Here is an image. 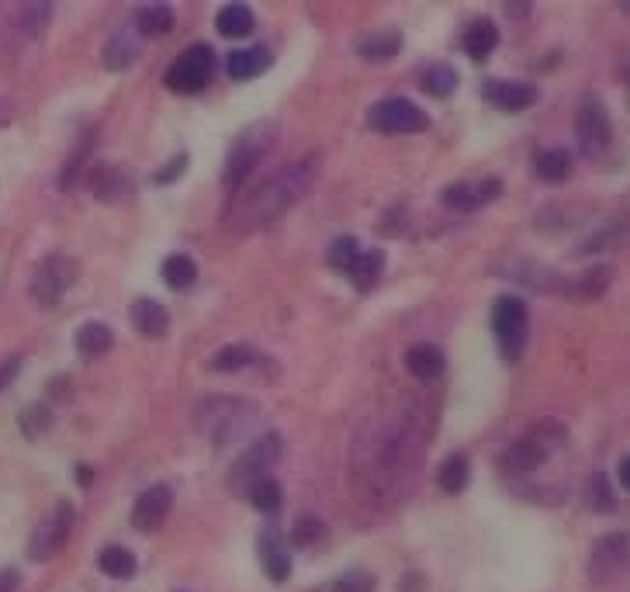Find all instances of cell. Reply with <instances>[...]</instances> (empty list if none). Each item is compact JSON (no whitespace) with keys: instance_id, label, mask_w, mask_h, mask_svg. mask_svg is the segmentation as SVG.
<instances>
[{"instance_id":"cell-29","label":"cell","mask_w":630,"mask_h":592,"mask_svg":"<svg viewBox=\"0 0 630 592\" xmlns=\"http://www.w3.org/2000/svg\"><path fill=\"white\" fill-rule=\"evenodd\" d=\"M419 87H423L426 94H433V97L454 94V87H457V70H454V66H447V63L426 66V70H423V80H419Z\"/></svg>"},{"instance_id":"cell-39","label":"cell","mask_w":630,"mask_h":592,"mask_svg":"<svg viewBox=\"0 0 630 592\" xmlns=\"http://www.w3.org/2000/svg\"><path fill=\"white\" fill-rule=\"evenodd\" d=\"M319 534H322L319 523H315V520H302V523H298V530H295V544L312 547L315 541H319Z\"/></svg>"},{"instance_id":"cell-28","label":"cell","mask_w":630,"mask_h":592,"mask_svg":"<svg viewBox=\"0 0 630 592\" xmlns=\"http://www.w3.org/2000/svg\"><path fill=\"white\" fill-rule=\"evenodd\" d=\"M163 281H167V288H174V291L191 288V284L198 281V264H194L187 253H174V257L163 260Z\"/></svg>"},{"instance_id":"cell-38","label":"cell","mask_w":630,"mask_h":592,"mask_svg":"<svg viewBox=\"0 0 630 592\" xmlns=\"http://www.w3.org/2000/svg\"><path fill=\"white\" fill-rule=\"evenodd\" d=\"M589 502L596 509H610L613 506V492H610V485H606V478L603 475H596L589 482Z\"/></svg>"},{"instance_id":"cell-10","label":"cell","mask_w":630,"mask_h":592,"mask_svg":"<svg viewBox=\"0 0 630 592\" xmlns=\"http://www.w3.org/2000/svg\"><path fill=\"white\" fill-rule=\"evenodd\" d=\"M70 530H73V506H70V502H56L52 516L39 523V530H35L32 541H28V558H32V561L56 558V554L66 547Z\"/></svg>"},{"instance_id":"cell-11","label":"cell","mask_w":630,"mask_h":592,"mask_svg":"<svg viewBox=\"0 0 630 592\" xmlns=\"http://www.w3.org/2000/svg\"><path fill=\"white\" fill-rule=\"evenodd\" d=\"M84 184L104 205H118V201H125L135 191L132 174L125 167H118V163H94V167H87Z\"/></svg>"},{"instance_id":"cell-26","label":"cell","mask_w":630,"mask_h":592,"mask_svg":"<svg viewBox=\"0 0 630 592\" xmlns=\"http://www.w3.org/2000/svg\"><path fill=\"white\" fill-rule=\"evenodd\" d=\"M257 361H260V354L253 347H246V343H229V347L215 350L208 367H212V371H243V367H250Z\"/></svg>"},{"instance_id":"cell-18","label":"cell","mask_w":630,"mask_h":592,"mask_svg":"<svg viewBox=\"0 0 630 592\" xmlns=\"http://www.w3.org/2000/svg\"><path fill=\"white\" fill-rule=\"evenodd\" d=\"M489 101L499 111H509V115H520L530 104H537V87L534 84H489Z\"/></svg>"},{"instance_id":"cell-16","label":"cell","mask_w":630,"mask_h":592,"mask_svg":"<svg viewBox=\"0 0 630 592\" xmlns=\"http://www.w3.org/2000/svg\"><path fill=\"white\" fill-rule=\"evenodd\" d=\"M260 561H264V572L270 575V582L291 579V554L277 530H267V534L260 537Z\"/></svg>"},{"instance_id":"cell-31","label":"cell","mask_w":630,"mask_h":592,"mask_svg":"<svg viewBox=\"0 0 630 592\" xmlns=\"http://www.w3.org/2000/svg\"><path fill=\"white\" fill-rule=\"evenodd\" d=\"M174 28V11L167 4H153V7H142L139 11V32L142 35H167Z\"/></svg>"},{"instance_id":"cell-13","label":"cell","mask_w":630,"mask_h":592,"mask_svg":"<svg viewBox=\"0 0 630 592\" xmlns=\"http://www.w3.org/2000/svg\"><path fill=\"white\" fill-rule=\"evenodd\" d=\"M170 506H174V496H170L167 485H153V489H146L139 499H135L132 527L142 530V534H149V530H160L163 523H167V516H170Z\"/></svg>"},{"instance_id":"cell-27","label":"cell","mask_w":630,"mask_h":592,"mask_svg":"<svg viewBox=\"0 0 630 592\" xmlns=\"http://www.w3.org/2000/svg\"><path fill=\"white\" fill-rule=\"evenodd\" d=\"M572 156L565 153V149H547V153H540L537 160H534V170H537V177H544V181H551V184H561V181H568L572 177Z\"/></svg>"},{"instance_id":"cell-35","label":"cell","mask_w":630,"mask_h":592,"mask_svg":"<svg viewBox=\"0 0 630 592\" xmlns=\"http://www.w3.org/2000/svg\"><path fill=\"white\" fill-rule=\"evenodd\" d=\"M21 433H25L28 440H39L49 433V426H52V412L45 409V406H28L25 412H21Z\"/></svg>"},{"instance_id":"cell-20","label":"cell","mask_w":630,"mask_h":592,"mask_svg":"<svg viewBox=\"0 0 630 592\" xmlns=\"http://www.w3.org/2000/svg\"><path fill=\"white\" fill-rule=\"evenodd\" d=\"M402 52V35L395 28H385V32H371L357 42V56L367 59V63H385V59L399 56Z\"/></svg>"},{"instance_id":"cell-4","label":"cell","mask_w":630,"mask_h":592,"mask_svg":"<svg viewBox=\"0 0 630 592\" xmlns=\"http://www.w3.org/2000/svg\"><path fill=\"white\" fill-rule=\"evenodd\" d=\"M277 457H281V437H277V433L257 437L243 454L236 457V464H232V471H229V485L246 496L253 485L264 482L267 471L277 464Z\"/></svg>"},{"instance_id":"cell-5","label":"cell","mask_w":630,"mask_h":592,"mask_svg":"<svg viewBox=\"0 0 630 592\" xmlns=\"http://www.w3.org/2000/svg\"><path fill=\"white\" fill-rule=\"evenodd\" d=\"M492 333L506 361H520L530 333V312L520 298H499L492 309Z\"/></svg>"},{"instance_id":"cell-43","label":"cell","mask_w":630,"mask_h":592,"mask_svg":"<svg viewBox=\"0 0 630 592\" xmlns=\"http://www.w3.org/2000/svg\"><path fill=\"white\" fill-rule=\"evenodd\" d=\"M617 475H620V485H624V489L630 492V457H624V461H620V471H617Z\"/></svg>"},{"instance_id":"cell-19","label":"cell","mask_w":630,"mask_h":592,"mask_svg":"<svg viewBox=\"0 0 630 592\" xmlns=\"http://www.w3.org/2000/svg\"><path fill=\"white\" fill-rule=\"evenodd\" d=\"M461 46H464V52H468L471 59H478V63H482V59H489L492 49L499 46V28H495L489 18L471 21V25L464 28Z\"/></svg>"},{"instance_id":"cell-17","label":"cell","mask_w":630,"mask_h":592,"mask_svg":"<svg viewBox=\"0 0 630 592\" xmlns=\"http://www.w3.org/2000/svg\"><path fill=\"white\" fill-rule=\"evenodd\" d=\"M405 371L416 381H433L444 374V350L433 347V343H416L405 354Z\"/></svg>"},{"instance_id":"cell-24","label":"cell","mask_w":630,"mask_h":592,"mask_svg":"<svg viewBox=\"0 0 630 592\" xmlns=\"http://www.w3.org/2000/svg\"><path fill=\"white\" fill-rule=\"evenodd\" d=\"M97 568H101L108 579H132L135 575V554L129 551V547H122V544H111V547H104L101 554H97Z\"/></svg>"},{"instance_id":"cell-23","label":"cell","mask_w":630,"mask_h":592,"mask_svg":"<svg viewBox=\"0 0 630 592\" xmlns=\"http://www.w3.org/2000/svg\"><path fill=\"white\" fill-rule=\"evenodd\" d=\"M253 25H257V18H253V11L246 4H225L219 18H215V28L225 39H243V35L253 32Z\"/></svg>"},{"instance_id":"cell-36","label":"cell","mask_w":630,"mask_h":592,"mask_svg":"<svg viewBox=\"0 0 630 592\" xmlns=\"http://www.w3.org/2000/svg\"><path fill=\"white\" fill-rule=\"evenodd\" d=\"M49 14H52V7L49 4H25L21 7V28H25L28 35H42L45 32V25H49Z\"/></svg>"},{"instance_id":"cell-2","label":"cell","mask_w":630,"mask_h":592,"mask_svg":"<svg viewBox=\"0 0 630 592\" xmlns=\"http://www.w3.org/2000/svg\"><path fill=\"white\" fill-rule=\"evenodd\" d=\"M277 139V125L274 122H257L246 125L236 136V142L229 146V156H225V170H222V184L225 187H239L246 177L253 174V167L260 163V156L274 146Z\"/></svg>"},{"instance_id":"cell-12","label":"cell","mask_w":630,"mask_h":592,"mask_svg":"<svg viewBox=\"0 0 630 592\" xmlns=\"http://www.w3.org/2000/svg\"><path fill=\"white\" fill-rule=\"evenodd\" d=\"M502 194V181L495 177H485V181H461V184H447L440 201L444 208H454V212H478V208L492 205Z\"/></svg>"},{"instance_id":"cell-6","label":"cell","mask_w":630,"mask_h":592,"mask_svg":"<svg viewBox=\"0 0 630 592\" xmlns=\"http://www.w3.org/2000/svg\"><path fill=\"white\" fill-rule=\"evenodd\" d=\"M212 73H215V49L191 46L167 66V87L177 94H198L212 84Z\"/></svg>"},{"instance_id":"cell-15","label":"cell","mask_w":630,"mask_h":592,"mask_svg":"<svg viewBox=\"0 0 630 592\" xmlns=\"http://www.w3.org/2000/svg\"><path fill=\"white\" fill-rule=\"evenodd\" d=\"M547 454H551V447H544L537 437H520L513 447H506L502 451V468L513 471V475H523V471H537L540 464L547 461Z\"/></svg>"},{"instance_id":"cell-37","label":"cell","mask_w":630,"mask_h":592,"mask_svg":"<svg viewBox=\"0 0 630 592\" xmlns=\"http://www.w3.org/2000/svg\"><path fill=\"white\" fill-rule=\"evenodd\" d=\"M333 592H374V575L350 572V575H343V579H336Z\"/></svg>"},{"instance_id":"cell-7","label":"cell","mask_w":630,"mask_h":592,"mask_svg":"<svg viewBox=\"0 0 630 592\" xmlns=\"http://www.w3.org/2000/svg\"><path fill=\"white\" fill-rule=\"evenodd\" d=\"M367 125L374 132H385V136H412V132L430 129V115L412 101H405V97H385L371 108Z\"/></svg>"},{"instance_id":"cell-22","label":"cell","mask_w":630,"mask_h":592,"mask_svg":"<svg viewBox=\"0 0 630 592\" xmlns=\"http://www.w3.org/2000/svg\"><path fill=\"white\" fill-rule=\"evenodd\" d=\"M270 66V52L264 46H250V49H236L229 56V63H225V70H229L232 80H253L260 77Z\"/></svg>"},{"instance_id":"cell-30","label":"cell","mask_w":630,"mask_h":592,"mask_svg":"<svg viewBox=\"0 0 630 592\" xmlns=\"http://www.w3.org/2000/svg\"><path fill=\"white\" fill-rule=\"evenodd\" d=\"M468 461H464L461 454H454V457H447L444 461V468H440V475H437V482H440V489L450 492V496H457V492H464L468 489Z\"/></svg>"},{"instance_id":"cell-1","label":"cell","mask_w":630,"mask_h":592,"mask_svg":"<svg viewBox=\"0 0 630 592\" xmlns=\"http://www.w3.org/2000/svg\"><path fill=\"white\" fill-rule=\"evenodd\" d=\"M315 174H319V160L315 156H305V160L291 163V167L277 170L274 177H267L250 198H243V205L236 208L232 222L239 229H257L274 222L281 212H288L295 201H302L309 194V187L315 184Z\"/></svg>"},{"instance_id":"cell-3","label":"cell","mask_w":630,"mask_h":592,"mask_svg":"<svg viewBox=\"0 0 630 592\" xmlns=\"http://www.w3.org/2000/svg\"><path fill=\"white\" fill-rule=\"evenodd\" d=\"M77 277H80L77 257H66V253H49V257L39 260V267H35L32 281H28V295H32L35 305L49 309V305H56L59 298H63L66 291L77 284Z\"/></svg>"},{"instance_id":"cell-32","label":"cell","mask_w":630,"mask_h":592,"mask_svg":"<svg viewBox=\"0 0 630 592\" xmlns=\"http://www.w3.org/2000/svg\"><path fill=\"white\" fill-rule=\"evenodd\" d=\"M246 499H250L253 509H260V513H277L281 509V485L274 482V478H264V482H257L250 492H246Z\"/></svg>"},{"instance_id":"cell-34","label":"cell","mask_w":630,"mask_h":592,"mask_svg":"<svg viewBox=\"0 0 630 592\" xmlns=\"http://www.w3.org/2000/svg\"><path fill=\"white\" fill-rule=\"evenodd\" d=\"M135 56H139V49H135L129 35H115V39L108 42V49H104V66H108V70H125V66H132Z\"/></svg>"},{"instance_id":"cell-40","label":"cell","mask_w":630,"mask_h":592,"mask_svg":"<svg viewBox=\"0 0 630 592\" xmlns=\"http://www.w3.org/2000/svg\"><path fill=\"white\" fill-rule=\"evenodd\" d=\"M184 167H187V153L174 156V160H170V167H167V170H160V174H156V184H167V181H174V177H180V174H184Z\"/></svg>"},{"instance_id":"cell-9","label":"cell","mask_w":630,"mask_h":592,"mask_svg":"<svg viewBox=\"0 0 630 592\" xmlns=\"http://www.w3.org/2000/svg\"><path fill=\"white\" fill-rule=\"evenodd\" d=\"M630 572V534H606L599 537L589 554V579L596 586L617 582Z\"/></svg>"},{"instance_id":"cell-21","label":"cell","mask_w":630,"mask_h":592,"mask_svg":"<svg viewBox=\"0 0 630 592\" xmlns=\"http://www.w3.org/2000/svg\"><path fill=\"white\" fill-rule=\"evenodd\" d=\"M77 354L84 357V361H94V357H104L111 347H115V333H111L104 322H84V326L77 329Z\"/></svg>"},{"instance_id":"cell-25","label":"cell","mask_w":630,"mask_h":592,"mask_svg":"<svg viewBox=\"0 0 630 592\" xmlns=\"http://www.w3.org/2000/svg\"><path fill=\"white\" fill-rule=\"evenodd\" d=\"M381 271H385V253L381 250H367L360 253V257L354 260V267H350V281H354L357 291H371L374 284H378Z\"/></svg>"},{"instance_id":"cell-33","label":"cell","mask_w":630,"mask_h":592,"mask_svg":"<svg viewBox=\"0 0 630 592\" xmlns=\"http://www.w3.org/2000/svg\"><path fill=\"white\" fill-rule=\"evenodd\" d=\"M357 257H360V246H357L354 236H340L333 246H329V253H326L329 267H333V271H340V274H350V267H354Z\"/></svg>"},{"instance_id":"cell-42","label":"cell","mask_w":630,"mask_h":592,"mask_svg":"<svg viewBox=\"0 0 630 592\" xmlns=\"http://www.w3.org/2000/svg\"><path fill=\"white\" fill-rule=\"evenodd\" d=\"M18 586H21V575L14 572V568H4V572H0V592H18Z\"/></svg>"},{"instance_id":"cell-14","label":"cell","mask_w":630,"mask_h":592,"mask_svg":"<svg viewBox=\"0 0 630 592\" xmlns=\"http://www.w3.org/2000/svg\"><path fill=\"white\" fill-rule=\"evenodd\" d=\"M129 322L139 336H146V340H160V336H167V329H170V312L163 309L160 302H153V298H139V302L129 309Z\"/></svg>"},{"instance_id":"cell-41","label":"cell","mask_w":630,"mask_h":592,"mask_svg":"<svg viewBox=\"0 0 630 592\" xmlns=\"http://www.w3.org/2000/svg\"><path fill=\"white\" fill-rule=\"evenodd\" d=\"M18 367H21V357H11V361L0 364V392H4V388H7V381H14V374H18Z\"/></svg>"},{"instance_id":"cell-8","label":"cell","mask_w":630,"mask_h":592,"mask_svg":"<svg viewBox=\"0 0 630 592\" xmlns=\"http://www.w3.org/2000/svg\"><path fill=\"white\" fill-rule=\"evenodd\" d=\"M575 139L585 156H603L613 142V122L610 111L599 97H585L579 104V115H575Z\"/></svg>"}]
</instances>
